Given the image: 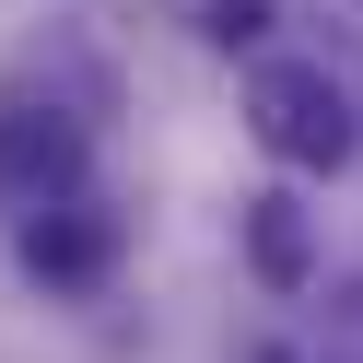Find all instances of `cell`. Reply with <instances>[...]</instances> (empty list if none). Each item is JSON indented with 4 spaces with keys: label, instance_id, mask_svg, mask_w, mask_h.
Returning a JSON list of instances; mask_svg holds the SVG:
<instances>
[{
    "label": "cell",
    "instance_id": "5",
    "mask_svg": "<svg viewBox=\"0 0 363 363\" xmlns=\"http://www.w3.org/2000/svg\"><path fill=\"white\" fill-rule=\"evenodd\" d=\"M199 24H211V48H258V35H269V0H211Z\"/></svg>",
    "mask_w": 363,
    "mask_h": 363
},
{
    "label": "cell",
    "instance_id": "2",
    "mask_svg": "<svg viewBox=\"0 0 363 363\" xmlns=\"http://www.w3.org/2000/svg\"><path fill=\"white\" fill-rule=\"evenodd\" d=\"M118 246H129V223L106 211L94 188H59V199H35V211H12V258L48 293H94L106 269H118Z\"/></svg>",
    "mask_w": 363,
    "mask_h": 363
},
{
    "label": "cell",
    "instance_id": "4",
    "mask_svg": "<svg viewBox=\"0 0 363 363\" xmlns=\"http://www.w3.org/2000/svg\"><path fill=\"white\" fill-rule=\"evenodd\" d=\"M246 269H258L269 293H305L316 281V223H305L293 188H258V199H246Z\"/></svg>",
    "mask_w": 363,
    "mask_h": 363
},
{
    "label": "cell",
    "instance_id": "3",
    "mask_svg": "<svg viewBox=\"0 0 363 363\" xmlns=\"http://www.w3.org/2000/svg\"><path fill=\"white\" fill-rule=\"evenodd\" d=\"M82 152H94L82 106H59V94H0V199H12V211L82 188Z\"/></svg>",
    "mask_w": 363,
    "mask_h": 363
},
{
    "label": "cell",
    "instance_id": "1",
    "mask_svg": "<svg viewBox=\"0 0 363 363\" xmlns=\"http://www.w3.org/2000/svg\"><path fill=\"white\" fill-rule=\"evenodd\" d=\"M246 129H258V152L293 164V176H340L363 152V106H352V82H340L328 59H258V71H246Z\"/></svg>",
    "mask_w": 363,
    "mask_h": 363
}]
</instances>
